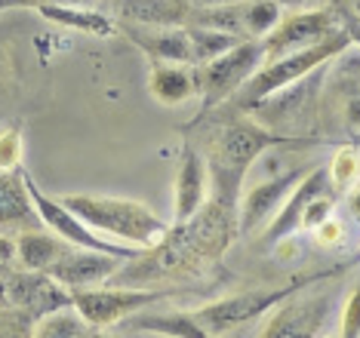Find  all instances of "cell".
I'll use <instances>...</instances> for the list:
<instances>
[{
	"mask_svg": "<svg viewBox=\"0 0 360 338\" xmlns=\"http://www.w3.org/2000/svg\"><path fill=\"white\" fill-rule=\"evenodd\" d=\"M308 142H317V138H302L296 133H277V129L262 126V123L247 117V114L225 123L222 133L212 142V151L207 160L212 200L237 212L243 178H247V172L252 169V163L259 160V154H265L268 148L308 145Z\"/></svg>",
	"mask_w": 360,
	"mask_h": 338,
	"instance_id": "1",
	"label": "cell"
},
{
	"mask_svg": "<svg viewBox=\"0 0 360 338\" xmlns=\"http://www.w3.org/2000/svg\"><path fill=\"white\" fill-rule=\"evenodd\" d=\"M59 200L68 206L75 216H80L93 230L102 237L133 246H148L160 243L167 237L169 225L158 219L145 203L127 200V197H102V194H65Z\"/></svg>",
	"mask_w": 360,
	"mask_h": 338,
	"instance_id": "2",
	"label": "cell"
},
{
	"mask_svg": "<svg viewBox=\"0 0 360 338\" xmlns=\"http://www.w3.org/2000/svg\"><path fill=\"white\" fill-rule=\"evenodd\" d=\"M348 46H351V40H348L345 31H335L333 37H326L308 49H296V53L265 59L250 74L247 84L237 89V93H240V108L252 111V108H259L262 102H268L274 93H283L286 86L302 84L311 71H317L321 65L335 59V56H342Z\"/></svg>",
	"mask_w": 360,
	"mask_h": 338,
	"instance_id": "3",
	"label": "cell"
},
{
	"mask_svg": "<svg viewBox=\"0 0 360 338\" xmlns=\"http://www.w3.org/2000/svg\"><path fill=\"white\" fill-rule=\"evenodd\" d=\"M345 268H351V265L326 268V271H317V274H302L299 280H292V283H286V286H277V290H250V292H240V295H228V299L200 304V308L191 311V314L207 335H228V332H234V329L259 320L262 314H268V311H274L277 304L286 301L290 295H299L302 290L314 286L317 280H323V277L342 274Z\"/></svg>",
	"mask_w": 360,
	"mask_h": 338,
	"instance_id": "4",
	"label": "cell"
},
{
	"mask_svg": "<svg viewBox=\"0 0 360 338\" xmlns=\"http://www.w3.org/2000/svg\"><path fill=\"white\" fill-rule=\"evenodd\" d=\"M265 62V49L262 40L243 37L240 44H234L231 49L219 53L216 59L198 65L200 68V114L212 111L216 105H222L225 98H231L237 89L250 80V74Z\"/></svg>",
	"mask_w": 360,
	"mask_h": 338,
	"instance_id": "5",
	"label": "cell"
},
{
	"mask_svg": "<svg viewBox=\"0 0 360 338\" xmlns=\"http://www.w3.org/2000/svg\"><path fill=\"white\" fill-rule=\"evenodd\" d=\"M169 292L160 290H129V286H120V290H111V286H89V290H75L71 292V304L84 314V320L96 332H105L108 326H117L124 317L136 314V311H145L148 304L167 299Z\"/></svg>",
	"mask_w": 360,
	"mask_h": 338,
	"instance_id": "6",
	"label": "cell"
},
{
	"mask_svg": "<svg viewBox=\"0 0 360 338\" xmlns=\"http://www.w3.org/2000/svg\"><path fill=\"white\" fill-rule=\"evenodd\" d=\"M339 28V15L323 10V6H311V10H299L290 15H281V22L274 25L271 34L262 37V49H265V59L274 56L296 53V49H308L321 40L333 37Z\"/></svg>",
	"mask_w": 360,
	"mask_h": 338,
	"instance_id": "7",
	"label": "cell"
},
{
	"mask_svg": "<svg viewBox=\"0 0 360 338\" xmlns=\"http://www.w3.org/2000/svg\"><path fill=\"white\" fill-rule=\"evenodd\" d=\"M71 292L59 286L53 277H46L44 271H25V274H6L0 277V304L25 314L34 323L37 317H44L46 311L68 304Z\"/></svg>",
	"mask_w": 360,
	"mask_h": 338,
	"instance_id": "8",
	"label": "cell"
},
{
	"mask_svg": "<svg viewBox=\"0 0 360 338\" xmlns=\"http://www.w3.org/2000/svg\"><path fill=\"white\" fill-rule=\"evenodd\" d=\"M127 259L108 252H96V249H68L44 271L46 277H53L59 286H65L68 292L75 290H89V286H102L108 283L114 274H120V265Z\"/></svg>",
	"mask_w": 360,
	"mask_h": 338,
	"instance_id": "9",
	"label": "cell"
},
{
	"mask_svg": "<svg viewBox=\"0 0 360 338\" xmlns=\"http://www.w3.org/2000/svg\"><path fill=\"white\" fill-rule=\"evenodd\" d=\"M308 169L311 167H296V169L283 172V176H274L256 188H250L247 197H240V203H237V234H243V237L256 234V230L281 209L286 194L299 185V178L305 176Z\"/></svg>",
	"mask_w": 360,
	"mask_h": 338,
	"instance_id": "10",
	"label": "cell"
},
{
	"mask_svg": "<svg viewBox=\"0 0 360 338\" xmlns=\"http://www.w3.org/2000/svg\"><path fill=\"white\" fill-rule=\"evenodd\" d=\"M207 197H210L207 160L191 145H185L182 163H179V172H176V185H173V225L191 221L207 206Z\"/></svg>",
	"mask_w": 360,
	"mask_h": 338,
	"instance_id": "11",
	"label": "cell"
},
{
	"mask_svg": "<svg viewBox=\"0 0 360 338\" xmlns=\"http://www.w3.org/2000/svg\"><path fill=\"white\" fill-rule=\"evenodd\" d=\"M326 188H330V172H326V167H311L305 176L299 178V185L286 194V200L281 203V209L274 212V221L265 230V246H277V243L290 240V237L299 230L305 203L311 200V197L323 194Z\"/></svg>",
	"mask_w": 360,
	"mask_h": 338,
	"instance_id": "12",
	"label": "cell"
},
{
	"mask_svg": "<svg viewBox=\"0 0 360 338\" xmlns=\"http://www.w3.org/2000/svg\"><path fill=\"white\" fill-rule=\"evenodd\" d=\"M148 93L160 105H169V108H179V105L191 102V98H200V68L185 62L151 59Z\"/></svg>",
	"mask_w": 360,
	"mask_h": 338,
	"instance_id": "13",
	"label": "cell"
},
{
	"mask_svg": "<svg viewBox=\"0 0 360 338\" xmlns=\"http://www.w3.org/2000/svg\"><path fill=\"white\" fill-rule=\"evenodd\" d=\"M292 299L296 295H290V299L274 308L265 329L259 332L262 338H308L321 332L326 299H317V301H292Z\"/></svg>",
	"mask_w": 360,
	"mask_h": 338,
	"instance_id": "14",
	"label": "cell"
},
{
	"mask_svg": "<svg viewBox=\"0 0 360 338\" xmlns=\"http://www.w3.org/2000/svg\"><path fill=\"white\" fill-rule=\"evenodd\" d=\"M124 34L133 40L139 49H145L151 59L194 65L188 25H145V28H127Z\"/></svg>",
	"mask_w": 360,
	"mask_h": 338,
	"instance_id": "15",
	"label": "cell"
},
{
	"mask_svg": "<svg viewBox=\"0 0 360 338\" xmlns=\"http://www.w3.org/2000/svg\"><path fill=\"white\" fill-rule=\"evenodd\" d=\"M114 335H163V338H207L194 314H129Z\"/></svg>",
	"mask_w": 360,
	"mask_h": 338,
	"instance_id": "16",
	"label": "cell"
},
{
	"mask_svg": "<svg viewBox=\"0 0 360 338\" xmlns=\"http://www.w3.org/2000/svg\"><path fill=\"white\" fill-rule=\"evenodd\" d=\"M34 10L44 15L46 22L62 25V28L80 31V34H93V37H114L117 25H114L102 10L93 6H77V4H37Z\"/></svg>",
	"mask_w": 360,
	"mask_h": 338,
	"instance_id": "17",
	"label": "cell"
},
{
	"mask_svg": "<svg viewBox=\"0 0 360 338\" xmlns=\"http://www.w3.org/2000/svg\"><path fill=\"white\" fill-rule=\"evenodd\" d=\"M31 221H37V212L31 206L22 169L0 172V228H28Z\"/></svg>",
	"mask_w": 360,
	"mask_h": 338,
	"instance_id": "18",
	"label": "cell"
},
{
	"mask_svg": "<svg viewBox=\"0 0 360 338\" xmlns=\"http://www.w3.org/2000/svg\"><path fill=\"white\" fill-rule=\"evenodd\" d=\"M13 240H15V261L25 271H46L62 252H68V243L53 230H22Z\"/></svg>",
	"mask_w": 360,
	"mask_h": 338,
	"instance_id": "19",
	"label": "cell"
},
{
	"mask_svg": "<svg viewBox=\"0 0 360 338\" xmlns=\"http://www.w3.org/2000/svg\"><path fill=\"white\" fill-rule=\"evenodd\" d=\"M188 0H117V13L139 25H188Z\"/></svg>",
	"mask_w": 360,
	"mask_h": 338,
	"instance_id": "20",
	"label": "cell"
},
{
	"mask_svg": "<svg viewBox=\"0 0 360 338\" xmlns=\"http://www.w3.org/2000/svg\"><path fill=\"white\" fill-rule=\"evenodd\" d=\"M31 326L34 329H31L28 335H34V338H86V335H99L71 301L59 304V308H53V311H46V314L37 317Z\"/></svg>",
	"mask_w": 360,
	"mask_h": 338,
	"instance_id": "21",
	"label": "cell"
},
{
	"mask_svg": "<svg viewBox=\"0 0 360 338\" xmlns=\"http://www.w3.org/2000/svg\"><path fill=\"white\" fill-rule=\"evenodd\" d=\"M283 15L281 0H240V22H243V34L252 40H262L265 34H271L274 25Z\"/></svg>",
	"mask_w": 360,
	"mask_h": 338,
	"instance_id": "22",
	"label": "cell"
},
{
	"mask_svg": "<svg viewBox=\"0 0 360 338\" xmlns=\"http://www.w3.org/2000/svg\"><path fill=\"white\" fill-rule=\"evenodd\" d=\"M188 37H191V49H194V65L216 59L219 53H225V49H231L234 44L243 40L237 34H228V31L203 28V25H188Z\"/></svg>",
	"mask_w": 360,
	"mask_h": 338,
	"instance_id": "23",
	"label": "cell"
},
{
	"mask_svg": "<svg viewBox=\"0 0 360 338\" xmlns=\"http://www.w3.org/2000/svg\"><path fill=\"white\" fill-rule=\"evenodd\" d=\"M326 172H330L333 185L345 191V188H351L360 178V154L354 151V148H339L333 163L326 167Z\"/></svg>",
	"mask_w": 360,
	"mask_h": 338,
	"instance_id": "24",
	"label": "cell"
},
{
	"mask_svg": "<svg viewBox=\"0 0 360 338\" xmlns=\"http://www.w3.org/2000/svg\"><path fill=\"white\" fill-rule=\"evenodd\" d=\"M25 160V136L19 126H6L0 133V172H19Z\"/></svg>",
	"mask_w": 360,
	"mask_h": 338,
	"instance_id": "25",
	"label": "cell"
},
{
	"mask_svg": "<svg viewBox=\"0 0 360 338\" xmlns=\"http://www.w3.org/2000/svg\"><path fill=\"white\" fill-rule=\"evenodd\" d=\"M335 209V200L330 197V191L311 197V200L305 203V209H302V221H299V230H314L317 225H321L323 219H330Z\"/></svg>",
	"mask_w": 360,
	"mask_h": 338,
	"instance_id": "26",
	"label": "cell"
},
{
	"mask_svg": "<svg viewBox=\"0 0 360 338\" xmlns=\"http://www.w3.org/2000/svg\"><path fill=\"white\" fill-rule=\"evenodd\" d=\"M339 335H342V338H360V286L348 295L345 308H342Z\"/></svg>",
	"mask_w": 360,
	"mask_h": 338,
	"instance_id": "27",
	"label": "cell"
},
{
	"mask_svg": "<svg viewBox=\"0 0 360 338\" xmlns=\"http://www.w3.org/2000/svg\"><path fill=\"white\" fill-rule=\"evenodd\" d=\"M314 234H317V246H323V249H333V246H339L342 240H345V228H342V221L339 219H323L321 225L314 228Z\"/></svg>",
	"mask_w": 360,
	"mask_h": 338,
	"instance_id": "28",
	"label": "cell"
},
{
	"mask_svg": "<svg viewBox=\"0 0 360 338\" xmlns=\"http://www.w3.org/2000/svg\"><path fill=\"white\" fill-rule=\"evenodd\" d=\"M339 28L348 34L351 44L360 46V15L351 10V6H342V10H339Z\"/></svg>",
	"mask_w": 360,
	"mask_h": 338,
	"instance_id": "29",
	"label": "cell"
},
{
	"mask_svg": "<svg viewBox=\"0 0 360 338\" xmlns=\"http://www.w3.org/2000/svg\"><path fill=\"white\" fill-rule=\"evenodd\" d=\"M345 123H348L351 133L360 129V93H351L345 98Z\"/></svg>",
	"mask_w": 360,
	"mask_h": 338,
	"instance_id": "30",
	"label": "cell"
},
{
	"mask_svg": "<svg viewBox=\"0 0 360 338\" xmlns=\"http://www.w3.org/2000/svg\"><path fill=\"white\" fill-rule=\"evenodd\" d=\"M6 84H13V56H10V49L0 44V89Z\"/></svg>",
	"mask_w": 360,
	"mask_h": 338,
	"instance_id": "31",
	"label": "cell"
},
{
	"mask_svg": "<svg viewBox=\"0 0 360 338\" xmlns=\"http://www.w3.org/2000/svg\"><path fill=\"white\" fill-rule=\"evenodd\" d=\"M10 261H15V240L0 234V268H6Z\"/></svg>",
	"mask_w": 360,
	"mask_h": 338,
	"instance_id": "32",
	"label": "cell"
},
{
	"mask_svg": "<svg viewBox=\"0 0 360 338\" xmlns=\"http://www.w3.org/2000/svg\"><path fill=\"white\" fill-rule=\"evenodd\" d=\"M31 6H37V4H77V6H93L96 0H28Z\"/></svg>",
	"mask_w": 360,
	"mask_h": 338,
	"instance_id": "33",
	"label": "cell"
},
{
	"mask_svg": "<svg viewBox=\"0 0 360 338\" xmlns=\"http://www.w3.org/2000/svg\"><path fill=\"white\" fill-rule=\"evenodd\" d=\"M19 6H31L28 0H0V13H6V10H19Z\"/></svg>",
	"mask_w": 360,
	"mask_h": 338,
	"instance_id": "34",
	"label": "cell"
},
{
	"mask_svg": "<svg viewBox=\"0 0 360 338\" xmlns=\"http://www.w3.org/2000/svg\"><path fill=\"white\" fill-rule=\"evenodd\" d=\"M281 4H290V6H305V10H311V6H321V4H326V0H281Z\"/></svg>",
	"mask_w": 360,
	"mask_h": 338,
	"instance_id": "35",
	"label": "cell"
},
{
	"mask_svg": "<svg viewBox=\"0 0 360 338\" xmlns=\"http://www.w3.org/2000/svg\"><path fill=\"white\" fill-rule=\"evenodd\" d=\"M348 203H351V212H354V216L360 219V185L354 188V191H351V197H348Z\"/></svg>",
	"mask_w": 360,
	"mask_h": 338,
	"instance_id": "36",
	"label": "cell"
},
{
	"mask_svg": "<svg viewBox=\"0 0 360 338\" xmlns=\"http://www.w3.org/2000/svg\"><path fill=\"white\" fill-rule=\"evenodd\" d=\"M191 6H222V4H234V0H188Z\"/></svg>",
	"mask_w": 360,
	"mask_h": 338,
	"instance_id": "37",
	"label": "cell"
},
{
	"mask_svg": "<svg viewBox=\"0 0 360 338\" xmlns=\"http://www.w3.org/2000/svg\"><path fill=\"white\" fill-rule=\"evenodd\" d=\"M348 6H351V10H354L357 15H360V0H348Z\"/></svg>",
	"mask_w": 360,
	"mask_h": 338,
	"instance_id": "38",
	"label": "cell"
},
{
	"mask_svg": "<svg viewBox=\"0 0 360 338\" xmlns=\"http://www.w3.org/2000/svg\"><path fill=\"white\" fill-rule=\"evenodd\" d=\"M354 145H357V148H360V136H357V133H354Z\"/></svg>",
	"mask_w": 360,
	"mask_h": 338,
	"instance_id": "39",
	"label": "cell"
}]
</instances>
